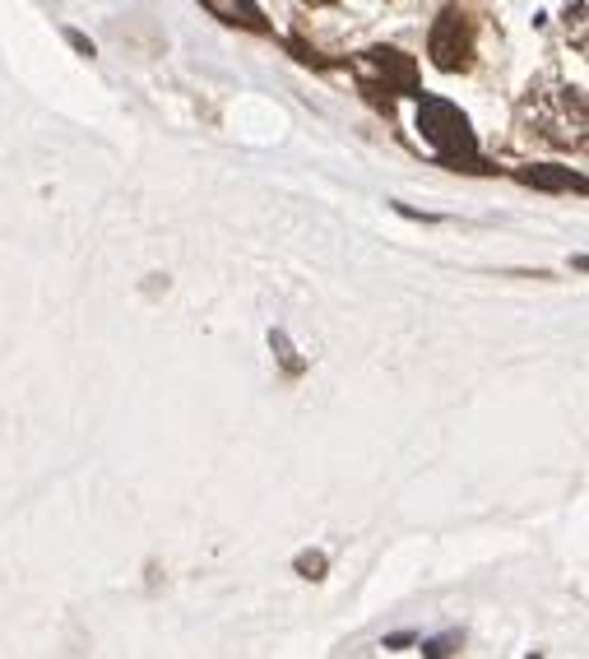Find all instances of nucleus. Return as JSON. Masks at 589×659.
Segmentation results:
<instances>
[{
	"mask_svg": "<svg viewBox=\"0 0 589 659\" xmlns=\"http://www.w3.org/2000/svg\"><path fill=\"white\" fill-rule=\"evenodd\" d=\"M321 567L325 558H302V576H321Z\"/></svg>",
	"mask_w": 589,
	"mask_h": 659,
	"instance_id": "obj_5",
	"label": "nucleus"
},
{
	"mask_svg": "<svg viewBox=\"0 0 589 659\" xmlns=\"http://www.w3.org/2000/svg\"><path fill=\"white\" fill-rule=\"evenodd\" d=\"M525 182H534V186H580V177H571V172H525Z\"/></svg>",
	"mask_w": 589,
	"mask_h": 659,
	"instance_id": "obj_4",
	"label": "nucleus"
},
{
	"mask_svg": "<svg viewBox=\"0 0 589 659\" xmlns=\"http://www.w3.org/2000/svg\"><path fill=\"white\" fill-rule=\"evenodd\" d=\"M306 5H330V0H306Z\"/></svg>",
	"mask_w": 589,
	"mask_h": 659,
	"instance_id": "obj_6",
	"label": "nucleus"
},
{
	"mask_svg": "<svg viewBox=\"0 0 589 659\" xmlns=\"http://www.w3.org/2000/svg\"><path fill=\"white\" fill-rule=\"evenodd\" d=\"M418 126L431 145H437L446 159H474V135L464 126V116L450 108V102H423Z\"/></svg>",
	"mask_w": 589,
	"mask_h": 659,
	"instance_id": "obj_2",
	"label": "nucleus"
},
{
	"mask_svg": "<svg viewBox=\"0 0 589 659\" xmlns=\"http://www.w3.org/2000/svg\"><path fill=\"white\" fill-rule=\"evenodd\" d=\"M372 65H376V71L386 75V79H394V84H400V89H413V65L400 57V51H390V47H376V51H372Z\"/></svg>",
	"mask_w": 589,
	"mask_h": 659,
	"instance_id": "obj_3",
	"label": "nucleus"
},
{
	"mask_svg": "<svg viewBox=\"0 0 589 659\" xmlns=\"http://www.w3.org/2000/svg\"><path fill=\"white\" fill-rule=\"evenodd\" d=\"M427 51H431V65L441 71H464L474 61V28L464 20L460 10H446L437 24H431V38H427Z\"/></svg>",
	"mask_w": 589,
	"mask_h": 659,
	"instance_id": "obj_1",
	"label": "nucleus"
}]
</instances>
